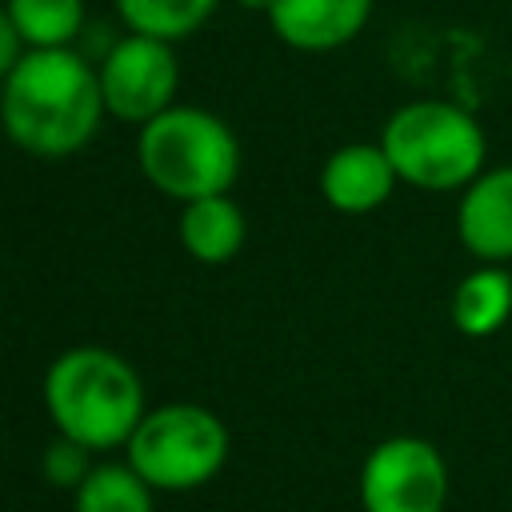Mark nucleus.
Listing matches in <instances>:
<instances>
[{"label":"nucleus","mask_w":512,"mask_h":512,"mask_svg":"<svg viewBox=\"0 0 512 512\" xmlns=\"http://www.w3.org/2000/svg\"><path fill=\"white\" fill-rule=\"evenodd\" d=\"M268 24L296 52H336L372 20V0H272Z\"/></svg>","instance_id":"obj_10"},{"label":"nucleus","mask_w":512,"mask_h":512,"mask_svg":"<svg viewBox=\"0 0 512 512\" xmlns=\"http://www.w3.org/2000/svg\"><path fill=\"white\" fill-rule=\"evenodd\" d=\"M236 4H240V8H252V12H256V8H260V12H268V4H272V0H236Z\"/></svg>","instance_id":"obj_18"},{"label":"nucleus","mask_w":512,"mask_h":512,"mask_svg":"<svg viewBox=\"0 0 512 512\" xmlns=\"http://www.w3.org/2000/svg\"><path fill=\"white\" fill-rule=\"evenodd\" d=\"M360 508L364 512H444L448 464L424 436H384L360 464Z\"/></svg>","instance_id":"obj_6"},{"label":"nucleus","mask_w":512,"mask_h":512,"mask_svg":"<svg viewBox=\"0 0 512 512\" xmlns=\"http://www.w3.org/2000/svg\"><path fill=\"white\" fill-rule=\"evenodd\" d=\"M456 240L480 264L512 260V164H488L456 204Z\"/></svg>","instance_id":"obj_8"},{"label":"nucleus","mask_w":512,"mask_h":512,"mask_svg":"<svg viewBox=\"0 0 512 512\" xmlns=\"http://www.w3.org/2000/svg\"><path fill=\"white\" fill-rule=\"evenodd\" d=\"M92 448H84L80 440H72V436H56L52 444H48V452H44V476H48V484H56V488H80L84 484V476L92 472Z\"/></svg>","instance_id":"obj_16"},{"label":"nucleus","mask_w":512,"mask_h":512,"mask_svg":"<svg viewBox=\"0 0 512 512\" xmlns=\"http://www.w3.org/2000/svg\"><path fill=\"white\" fill-rule=\"evenodd\" d=\"M448 320L468 340L496 336L512 320V272L504 264H476L468 276L456 280Z\"/></svg>","instance_id":"obj_11"},{"label":"nucleus","mask_w":512,"mask_h":512,"mask_svg":"<svg viewBox=\"0 0 512 512\" xmlns=\"http://www.w3.org/2000/svg\"><path fill=\"white\" fill-rule=\"evenodd\" d=\"M220 0H116V16L128 32L160 36V40H184L200 32Z\"/></svg>","instance_id":"obj_15"},{"label":"nucleus","mask_w":512,"mask_h":512,"mask_svg":"<svg viewBox=\"0 0 512 512\" xmlns=\"http://www.w3.org/2000/svg\"><path fill=\"white\" fill-rule=\"evenodd\" d=\"M156 488L124 460V464H92L84 484L72 496L76 512H156Z\"/></svg>","instance_id":"obj_13"},{"label":"nucleus","mask_w":512,"mask_h":512,"mask_svg":"<svg viewBox=\"0 0 512 512\" xmlns=\"http://www.w3.org/2000/svg\"><path fill=\"white\" fill-rule=\"evenodd\" d=\"M176 232H180V244H184V252L192 260H200V264H228L244 248L248 220H244L240 204L228 192H216V196L188 200L184 212H180Z\"/></svg>","instance_id":"obj_12"},{"label":"nucleus","mask_w":512,"mask_h":512,"mask_svg":"<svg viewBox=\"0 0 512 512\" xmlns=\"http://www.w3.org/2000/svg\"><path fill=\"white\" fill-rule=\"evenodd\" d=\"M24 52H28L24 36L16 32V24H12L8 8H0V84L8 80V72L20 64V56H24Z\"/></svg>","instance_id":"obj_17"},{"label":"nucleus","mask_w":512,"mask_h":512,"mask_svg":"<svg viewBox=\"0 0 512 512\" xmlns=\"http://www.w3.org/2000/svg\"><path fill=\"white\" fill-rule=\"evenodd\" d=\"M136 160L152 188L188 204L228 192L236 184L240 140L216 112L196 104H172L140 128Z\"/></svg>","instance_id":"obj_4"},{"label":"nucleus","mask_w":512,"mask_h":512,"mask_svg":"<svg viewBox=\"0 0 512 512\" xmlns=\"http://www.w3.org/2000/svg\"><path fill=\"white\" fill-rule=\"evenodd\" d=\"M96 76H100L104 112L120 124L144 128L148 120H156L164 108L176 104L180 64L168 40L128 32L108 44V52L96 64Z\"/></svg>","instance_id":"obj_7"},{"label":"nucleus","mask_w":512,"mask_h":512,"mask_svg":"<svg viewBox=\"0 0 512 512\" xmlns=\"http://www.w3.org/2000/svg\"><path fill=\"white\" fill-rule=\"evenodd\" d=\"M44 408L60 436L92 452H112L124 448L144 420V384L124 356L80 344L48 364Z\"/></svg>","instance_id":"obj_2"},{"label":"nucleus","mask_w":512,"mask_h":512,"mask_svg":"<svg viewBox=\"0 0 512 512\" xmlns=\"http://www.w3.org/2000/svg\"><path fill=\"white\" fill-rule=\"evenodd\" d=\"M28 48H72L84 32V0H8L4 4Z\"/></svg>","instance_id":"obj_14"},{"label":"nucleus","mask_w":512,"mask_h":512,"mask_svg":"<svg viewBox=\"0 0 512 512\" xmlns=\"http://www.w3.org/2000/svg\"><path fill=\"white\" fill-rule=\"evenodd\" d=\"M104 120L100 76L76 48H28L0 84V124L32 156L80 152Z\"/></svg>","instance_id":"obj_1"},{"label":"nucleus","mask_w":512,"mask_h":512,"mask_svg":"<svg viewBox=\"0 0 512 512\" xmlns=\"http://www.w3.org/2000/svg\"><path fill=\"white\" fill-rule=\"evenodd\" d=\"M228 444V428L212 408L176 400L144 412L124 448L128 464L156 492H188L208 484L228 464Z\"/></svg>","instance_id":"obj_5"},{"label":"nucleus","mask_w":512,"mask_h":512,"mask_svg":"<svg viewBox=\"0 0 512 512\" xmlns=\"http://www.w3.org/2000/svg\"><path fill=\"white\" fill-rule=\"evenodd\" d=\"M380 144L400 176L420 192H460L488 168V136L480 120L452 100H408L384 128Z\"/></svg>","instance_id":"obj_3"},{"label":"nucleus","mask_w":512,"mask_h":512,"mask_svg":"<svg viewBox=\"0 0 512 512\" xmlns=\"http://www.w3.org/2000/svg\"><path fill=\"white\" fill-rule=\"evenodd\" d=\"M400 176L384 152V144H344L320 168V196L332 212L368 216L388 204Z\"/></svg>","instance_id":"obj_9"}]
</instances>
